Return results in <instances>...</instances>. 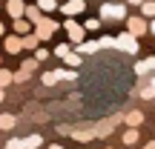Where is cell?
<instances>
[{"label":"cell","instance_id":"obj_30","mask_svg":"<svg viewBox=\"0 0 155 149\" xmlns=\"http://www.w3.org/2000/svg\"><path fill=\"white\" fill-rule=\"evenodd\" d=\"M49 149H63V146H61V144H52V146H49Z\"/></svg>","mask_w":155,"mask_h":149},{"label":"cell","instance_id":"obj_36","mask_svg":"<svg viewBox=\"0 0 155 149\" xmlns=\"http://www.w3.org/2000/svg\"><path fill=\"white\" fill-rule=\"evenodd\" d=\"M78 149H86V146H78Z\"/></svg>","mask_w":155,"mask_h":149},{"label":"cell","instance_id":"obj_27","mask_svg":"<svg viewBox=\"0 0 155 149\" xmlns=\"http://www.w3.org/2000/svg\"><path fill=\"white\" fill-rule=\"evenodd\" d=\"M15 29L23 34V32H29V23H26V20H17V23H15Z\"/></svg>","mask_w":155,"mask_h":149},{"label":"cell","instance_id":"obj_28","mask_svg":"<svg viewBox=\"0 0 155 149\" xmlns=\"http://www.w3.org/2000/svg\"><path fill=\"white\" fill-rule=\"evenodd\" d=\"M46 57H49V52H46V49H38V52H35V60H46Z\"/></svg>","mask_w":155,"mask_h":149},{"label":"cell","instance_id":"obj_35","mask_svg":"<svg viewBox=\"0 0 155 149\" xmlns=\"http://www.w3.org/2000/svg\"><path fill=\"white\" fill-rule=\"evenodd\" d=\"M0 34H3V23H0Z\"/></svg>","mask_w":155,"mask_h":149},{"label":"cell","instance_id":"obj_5","mask_svg":"<svg viewBox=\"0 0 155 149\" xmlns=\"http://www.w3.org/2000/svg\"><path fill=\"white\" fill-rule=\"evenodd\" d=\"M66 32H69V40H72V43H81L86 29H83V26H78L75 20H66Z\"/></svg>","mask_w":155,"mask_h":149},{"label":"cell","instance_id":"obj_13","mask_svg":"<svg viewBox=\"0 0 155 149\" xmlns=\"http://www.w3.org/2000/svg\"><path fill=\"white\" fill-rule=\"evenodd\" d=\"M141 15L144 17H155V0H144V3H141Z\"/></svg>","mask_w":155,"mask_h":149},{"label":"cell","instance_id":"obj_7","mask_svg":"<svg viewBox=\"0 0 155 149\" xmlns=\"http://www.w3.org/2000/svg\"><path fill=\"white\" fill-rule=\"evenodd\" d=\"M144 32H147V23L141 17H132L129 20V34H144Z\"/></svg>","mask_w":155,"mask_h":149},{"label":"cell","instance_id":"obj_8","mask_svg":"<svg viewBox=\"0 0 155 149\" xmlns=\"http://www.w3.org/2000/svg\"><path fill=\"white\" fill-rule=\"evenodd\" d=\"M115 123H118V118H112V121H104V123H98V126H92V129H95V135H109Z\"/></svg>","mask_w":155,"mask_h":149},{"label":"cell","instance_id":"obj_10","mask_svg":"<svg viewBox=\"0 0 155 149\" xmlns=\"http://www.w3.org/2000/svg\"><path fill=\"white\" fill-rule=\"evenodd\" d=\"M40 144H43L40 135H29V138H23V149H38Z\"/></svg>","mask_w":155,"mask_h":149},{"label":"cell","instance_id":"obj_14","mask_svg":"<svg viewBox=\"0 0 155 149\" xmlns=\"http://www.w3.org/2000/svg\"><path fill=\"white\" fill-rule=\"evenodd\" d=\"M38 9L40 11H55L58 3H55V0H38Z\"/></svg>","mask_w":155,"mask_h":149},{"label":"cell","instance_id":"obj_16","mask_svg":"<svg viewBox=\"0 0 155 149\" xmlns=\"http://www.w3.org/2000/svg\"><path fill=\"white\" fill-rule=\"evenodd\" d=\"M12 80H15V75H12V72H6V69H0V89H3V86H9Z\"/></svg>","mask_w":155,"mask_h":149},{"label":"cell","instance_id":"obj_11","mask_svg":"<svg viewBox=\"0 0 155 149\" xmlns=\"http://www.w3.org/2000/svg\"><path fill=\"white\" fill-rule=\"evenodd\" d=\"M124 144H127V146L138 144V129H135V126H129L127 132H124Z\"/></svg>","mask_w":155,"mask_h":149},{"label":"cell","instance_id":"obj_24","mask_svg":"<svg viewBox=\"0 0 155 149\" xmlns=\"http://www.w3.org/2000/svg\"><path fill=\"white\" fill-rule=\"evenodd\" d=\"M43 83H46V86H55V83H58V75L55 72H46L43 75Z\"/></svg>","mask_w":155,"mask_h":149},{"label":"cell","instance_id":"obj_3","mask_svg":"<svg viewBox=\"0 0 155 149\" xmlns=\"http://www.w3.org/2000/svg\"><path fill=\"white\" fill-rule=\"evenodd\" d=\"M58 32V20H40L38 23V37H52V34Z\"/></svg>","mask_w":155,"mask_h":149},{"label":"cell","instance_id":"obj_9","mask_svg":"<svg viewBox=\"0 0 155 149\" xmlns=\"http://www.w3.org/2000/svg\"><path fill=\"white\" fill-rule=\"evenodd\" d=\"M6 9H9L12 17H20V15H23V3H20V0H9V3H6Z\"/></svg>","mask_w":155,"mask_h":149},{"label":"cell","instance_id":"obj_17","mask_svg":"<svg viewBox=\"0 0 155 149\" xmlns=\"http://www.w3.org/2000/svg\"><path fill=\"white\" fill-rule=\"evenodd\" d=\"M63 60H66V66H69V69H72V66H81V55H78V52H75V55H66Z\"/></svg>","mask_w":155,"mask_h":149},{"label":"cell","instance_id":"obj_6","mask_svg":"<svg viewBox=\"0 0 155 149\" xmlns=\"http://www.w3.org/2000/svg\"><path fill=\"white\" fill-rule=\"evenodd\" d=\"M124 123H127V126H135V129H138L141 123H144V115H141V112H129V115H124Z\"/></svg>","mask_w":155,"mask_h":149},{"label":"cell","instance_id":"obj_20","mask_svg":"<svg viewBox=\"0 0 155 149\" xmlns=\"http://www.w3.org/2000/svg\"><path fill=\"white\" fill-rule=\"evenodd\" d=\"M141 98H144V100L155 98V86H152V83H150V86H144V89H141Z\"/></svg>","mask_w":155,"mask_h":149},{"label":"cell","instance_id":"obj_22","mask_svg":"<svg viewBox=\"0 0 155 149\" xmlns=\"http://www.w3.org/2000/svg\"><path fill=\"white\" fill-rule=\"evenodd\" d=\"M98 49V43H83L81 49H78V55H89V52H95Z\"/></svg>","mask_w":155,"mask_h":149},{"label":"cell","instance_id":"obj_25","mask_svg":"<svg viewBox=\"0 0 155 149\" xmlns=\"http://www.w3.org/2000/svg\"><path fill=\"white\" fill-rule=\"evenodd\" d=\"M98 26H101V20H98V17H92V20H86V26H83V29H89V32H95Z\"/></svg>","mask_w":155,"mask_h":149},{"label":"cell","instance_id":"obj_33","mask_svg":"<svg viewBox=\"0 0 155 149\" xmlns=\"http://www.w3.org/2000/svg\"><path fill=\"white\" fill-rule=\"evenodd\" d=\"M129 3H138V6H141V3H144V0H129Z\"/></svg>","mask_w":155,"mask_h":149},{"label":"cell","instance_id":"obj_18","mask_svg":"<svg viewBox=\"0 0 155 149\" xmlns=\"http://www.w3.org/2000/svg\"><path fill=\"white\" fill-rule=\"evenodd\" d=\"M6 49H9V52H20V40H17V37H9V40H6Z\"/></svg>","mask_w":155,"mask_h":149},{"label":"cell","instance_id":"obj_23","mask_svg":"<svg viewBox=\"0 0 155 149\" xmlns=\"http://www.w3.org/2000/svg\"><path fill=\"white\" fill-rule=\"evenodd\" d=\"M26 17H29L32 23H40V11H38V9H26Z\"/></svg>","mask_w":155,"mask_h":149},{"label":"cell","instance_id":"obj_1","mask_svg":"<svg viewBox=\"0 0 155 149\" xmlns=\"http://www.w3.org/2000/svg\"><path fill=\"white\" fill-rule=\"evenodd\" d=\"M101 17H106V20H124L127 17V9L118 3H104L101 6Z\"/></svg>","mask_w":155,"mask_h":149},{"label":"cell","instance_id":"obj_21","mask_svg":"<svg viewBox=\"0 0 155 149\" xmlns=\"http://www.w3.org/2000/svg\"><path fill=\"white\" fill-rule=\"evenodd\" d=\"M38 40H40L38 34H29V37L23 40V46H29V49H38Z\"/></svg>","mask_w":155,"mask_h":149},{"label":"cell","instance_id":"obj_2","mask_svg":"<svg viewBox=\"0 0 155 149\" xmlns=\"http://www.w3.org/2000/svg\"><path fill=\"white\" fill-rule=\"evenodd\" d=\"M115 46H121V49H127L129 55H135V52H138V43H135V34H129V32H124V34H118V40H115Z\"/></svg>","mask_w":155,"mask_h":149},{"label":"cell","instance_id":"obj_34","mask_svg":"<svg viewBox=\"0 0 155 149\" xmlns=\"http://www.w3.org/2000/svg\"><path fill=\"white\" fill-rule=\"evenodd\" d=\"M0 100H3V89H0Z\"/></svg>","mask_w":155,"mask_h":149},{"label":"cell","instance_id":"obj_4","mask_svg":"<svg viewBox=\"0 0 155 149\" xmlns=\"http://www.w3.org/2000/svg\"><path fill=\"white\" fill-rule=\"evenodd\" d=\"M61 9H63V15L75 17V15H81V11L86 9V3H83V0H66V3H63Z\"/></svg>","mask_w":155,"mask_h":149},{"label":"cell","instance_id":"obj_32","mask_svg":"<svg viewBox=\"0 0 155 149\" xmlns=\"http://www.w3.org/2000/svg\"><path fill=\"white\" fill-rule=\"evenodd\" d=\"M144 149H155V144H147V146H144Z\"/></svg>","mask_w":155,"mask_h":149},{"label":"cell","instance_id":"obj_37","mask_svg":"<svg viewBox=\"0 0 155 149\" xmlns=\"http://www.w3.org/2000/svg\"><path fill=\"white\" fill-rule=\"evenodd\" d=\"M109 149H112V146H109Z\"/></svg>","mask_w":155,"mask_h":149},{"label":"cell","instance_id":"obj_29","mask_svg":"<svg viewBox=\"0 0 155 149\" xmlns=\"http://www.w3.org/2000/svg\"><path fill=\"white\" fill-rule=\"evenodd\" d=\"M55 55H58V57H66V55H69V46H58Z\"/></svg>","mask_w":155,"mask_h":149},{"label":"cell","instance_id":"obj_12","mask_svg":"<svg viewBox=\"0 0 155 149\" xmlns=\"http://www.w3.org/2000/svg\"><path fill=\"white\" fill-rule=\"evenodd\" d=\"M75 141H92L95 138V129H75Z\"/></svg>","mask_w":155,"mask_h":149},{"label":"cell","instance_id":"obj_26","mask_svg":"<svg viewBox=\"0 0 155 149\" xmlns=\"http://www.w3.org/2000/svg\"><path fill=\"white\" fill-rule=\"evenodd\" d=\"M101 46L109 49V46H115V40H112V37H101V40H98V49H101Z\"/></svg>","mask_w":155,"mask_h":149},{"label":"cell","instance_id":"obj_31","mask_svg":"<svg viewBox=\"0 0 155 149\" xmlns=\"http://www.w3.org/2000/svg\"><path fill=\"white\" fill-rule=\"evenodd\" d=\"M150 32H152V34H155V20H152V26H150Z\"/></svg>","mask_w":155,"mask_h":149},{"label":"cell","instance_id":"obj_15","mask_svg":"<svg viewBox=\"0 0 155 149\" xmlns=\"http://www.w3.org/2000/svg\"><path fill=\"white\" fill-rule=\"evenodd\" d=\"M15 115H0V129H12V126H15Z\"/></svg>","mask_w":155,"mask_h":149},{"label":"cell","instance_id":"obj_19","mask_svg":"<svg viewBox=\"0 0 155 149\" xmlns=\"http://www.w3.org/2000/svg\"><path fill=\"white\" fill-rule=\"evenodd\" d=\"M58 80H72V77H75V72H69V69H58Z\"/></svg>","mask_w":155,"mask_h":149}]
</instances>
